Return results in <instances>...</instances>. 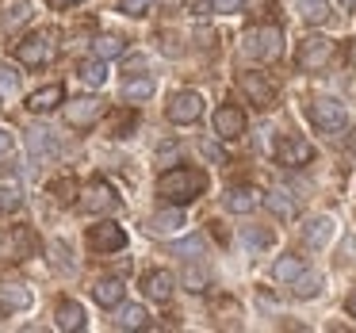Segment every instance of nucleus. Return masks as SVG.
<instances>
[{
  "label": "nucleus",
  "instance_id": "nucleus-1",
  "mask_svg": "<svg viewBox=\"0 0 356 333\" xmlns=\"http://www.w3.org/2000/svg\"><path fill=\"white\" fill-rule=\"evenodd\" d=\"M203 188H207V177L200 169H169L157 177V195L169 203H192L203 195Z\"/></svg>",
  "mask_w": 356,
  "mask_h": 333
},
{
  "label": "nucleus",
  "instance_id": "nucleus-2",
  "mask_svg": "<svg viewBox=\"0 0 356 333\" xmlns=\"http://www.w3.org/2000/svg\"><path fill=\"white\" fill-rule=\"evenodd\" d=\"M241 50H245V54H253V58L272 62V58L284 54V31H280V27H272V24L253 27V31L241 35Z\"/></svg>",
  "mask_w": 356,
  "mask_h": 333
},
{
  "label": "nucleus",
  "instance_id": "nucleus-3",
  "mask_svg": "<svg viewBox=\"0 0 356 333\" xmlns=\"http://www.w3.org/2000/svg\"><path fill=\"white\" fill-rule=\"evenodd\" d=\"M307 115H310V123H314L322 134H341V131L348 127V111H345V104L330 100V96H318V100H310Z\"/></svg>",
  "mask_w": 356,
  "mask_h": 333
},
{
  "label": "nucleus",
  "instance_id": "nucleus-4",
  "mask_svg": "<svg viewBox=\"0 0 356 333\" xmlns=\"http://www.w3.org/2000/svg\"><path fill=\"white\" fill-rule=\"evenodd\" d=\"M104 111H108V104L100 100V96H77V100H62V115L70 127H77V131H85V127L100 123Z\"/></svg>",
  "mask_w": 356,
  "mask_h": 333
},
{
  "label": "nucleus",
  "instance_id": "nucleus-5",
  "mask_svg": "<svg viewBox=\"0 0 356 333\" xmlns=\"http://www.w3.org/2000/svg\"><path fill=\"white\" fill-rule=\"evenodd\" d=\"M299 70H307V73H318V70H325V65L333 62V39H325V35H307V39L299 42Z\"/></svg>",
  "mask_w": 356,
  "mask_h": 333
},
{
  "label": "nucleus",
  "instance_id": "nucleus-6",
  "mask_svg": "<svg viewBox=\"0 0 356 333\" xmlns=\"http://www.w3.org/2000/svg\"><path fill=\"white\" fill-rule=\"evenodd\" d=\"M165 115H169V123H177V127H192L195 119L203 115V96L192 92V88H184V92H177V96L169 100Z\"/></svg>",
  "mask_w": 356,
  "mask_h": 333
},
{
  "label": "nucleus",
  "instance_id": "nucleus-7",
  "mask_svg": "<svg viewBox=\"0 0 356 333\" xmlns=\"http://www.w3.org/2000/svg\"><path fill=\"white\" fill-rule=\"evenodd\" d=\"M238 88L245 92V100L253 104V108H272V104H276V88H272V81L264 77V73H253V70L238 73Z\"/></svg>",
  "mask_w": 356,
  "mask_h": 333
},
{
  "label": "nucleus",
  "instance_id": "nucleus-8",
  "mask_svg": "<svg viewBox=\"0 0 356 333\" xmlns=\"http://www.w3.org/2000/svg\"><path fill=\"white\" fill-rule=\"evenodd\" d=\"M16 58H19V65L39 70V65H47L50 58H54V42H50V35H27L16 47Z\"/></svg>",
  "mask_w": 356,
  "mask_h": 333
},
{
  "label": "nucleus",
  "instance_id": "nucleus-9",
  "mask_svg": "<svg viewBox=\"0 0 356 333\" xmlns=\"http://www.w3.org/2000/svg\"><path fill=\"white\" fill-rule=\"evenodd\" d=\"M127 245V230L119 222H100L88 230V249L92 253H119Z\"/></svg>",
  "mask_w": 356,
  "mask_h": 333
},
{
  "label": "nucleus",
  "instance_id": "nucleus-10",
  "mask_svg": "<svg viewBox=\"0 0 356 333\" xmlns=\"http://www.w3.org/2000/svg\"><path fill=\"white\" fill-rule=\"evenodd\" d=\"M215 134L222 142H234L245 134V111L234 108V104H222V108L215 111Z\"/></svg>",
  "mask_w": 356,
  "mask_h": 333
},
{
  "label": "nucleus",
  "instance_id": "nucleus-11",
  "mask_svg": "<svg viewBox=\"0 0 356 333\" xmlns=\"http://www.w3.org/2000/svg\"><path fill=\"white\" fill-rule=\"evenodd\" d=\"M119 203V195L111 192V184H104V180H92V184L81 192V211H88V215H100V211H111Z\"/></svg>",
  "mask_w": 356,
  "mask_h": 333
},
{
  "label": "nucleus",
  "instance_id": "nucleus-12",
  "mask_svg": "<svg viewBox=\"0 0 356 333\" xmlns=\"http://www.w3.org/2000/svg\"><path fill=\"white\" fill-rule=\"evenodd\" d=\"M35 302L31 287L27 284H0V314H16V310H27Z\"/></svg>",
  "mask_w": 356,
  "mask_h": 333
},
{
  "label": "nucleus",
  "instance_id": "nucleus-13",
  "mask_svg": "<svg viewBox=\"0 0 356 333\" xmlns=\"http://www.w3.org/2000/svg\"><path fill=\"white\" fill-rule=\"evenodd\" d=\"M172 287H177V276H172V272H165V268L146 272V279H142V291H146L154 302H169L172 299Z\"/></svg>",
  "mask_w": 356,
  "mask_h": 333
},
{
  "label": "nucleus",
  "instance_id": "nucleus-14",
  "mask_svg": "<svg viewBox=\"0 0 356 333\" xmlns=\"http://www.w3.org/2000/svg\"><path fill=\"white\" fill-rule=\"evenodd\" d=\"M54 325L62 333H77V330H85V307L81 302H73V299H62L54 307Z\"/></svg>",
  "mask_w": 356,
  "mask_h": 333
},
{
  "label": "nucleus",
  "instance_id": "nucleus-15",
  "mask_svg": "<svg viewBox=\"0 0 356 333\" xmlns=\"http://www.w3.org/2000/svg\"><path fill=\"white\" fill-rule=\"evenodd\" d=\"M310 157H314V149H310V142H302V138H284L276 146V161L280 165H307Z\"/></svg>",
  "mask_w": 356,
  "mask_h": 333
},
{
  "label": "nucleus",
  "instance_id": "nucleus-16",
  "mask_svg": "<svg viewBox=\"0 0 356 333\" xmlns=\"http://www.w3.org/2000/svg\"><path fill=\"white\" fill-rule=\"evenodd\" d=\"M62 100H65L62 85H47V88H39V92L27 96V111H35V115H47V111H54Z\"/></svg>",
  "mask_w": 356,
  "mask_h": 333
},
{
  "label": "nucleus",
  "instance_id": "nucleus-17",
  "mask_svg": "<svg viewBox=\"0 0 356 333\" xmlns=\"http://www.w3.org/2000/svg\"><path fill=\"white\" fill-rule=\"evenodd\" d=\"M180 226H184V211H180V203H177V207H169V211H157V215H149L146 234H177Z\"/></svg>",
  "mask_w": 356,
  "mask_h": 333
},
{
  "label": "nucleus",
  "instance_id": "nucleus-18",
  "mask_svg": "<svg viewBox=\"0 0 356 333\" xmlns=\"http://www.w3.org/2000/svg\"><path fill=\"white\" fill-rule=\"evenodd\" d=\"M257 207H261V192L257 188H230L226 192V211H234V215H249Z\"/></svg>",
  "mask_w": 356,
  "mask_h": 333
},
{
  "label": "nucleus",
  "instance_id": "nucleus-19",
  "mask_svg": "<svg viewBox=\"0 0 356 333\" xmlns=\"http://www.w3.org/2000/svg\"><path fill=\"white\" fill-rule=\"evenodd\" d=\"M330 238H333V218H325V215L310 218V222L302 226V241H307L310 249H322Z\"/></svg>",
  "mask_w": 356,
  "mask_h": 333
},
{
  "label": "nucleus",
  "instance_id": "nucleus-20",
  "mask_svg": "<svg viewBox=\"0 0 356 333\" xmlns=\"http://www.w3.org/2000/svg\"><path fill=\"white\" fill-rule=\"evenodd\" d=\"M264 207H268L276 218H284V222H287V218H295V215H299V207H295L291 192H284V188H272V192L264 195Z\"/></svg>",
  "mask_w": 356,
  "mask_h": 333
},
{
  "label": "nucleus",
  "instance_id": "nucleus-21",
  "mask_svg": "<svg viewBox=\"0 0 356 333\" xmlns=\"http://www.w3.org/2000/svg\"><path fill=\"white\" fill-rule=\"evenodd\" d=\"M115 325H119V330H146V325H149L146 307H138V302H119Z\"/></svg>",
  "mask_w": 356,
  "mask_h": 333
},
{
  "label": "nucleus",
  "instance_id": "nucleus-22",
  "mask_svg": "<svg viewBox=\"0 0 356 333\" xmlns=\"http://www.w3.org/2000/svg\"><path fill=\"white\" fill-rule=\"evenodd\" d=\"M123 295H127L123 279H100V284L92 287V299L100 302V307H119V302H123Z\"/></svg>",
  "mask_w": 356,
  "mask_h": 333
},
{
  "label": "nucleus",
  "instance_id": "nucleus-23",
  "mask_svg": "<svg viewBox=\"0 0 356 333\" xmlns=\"http://www.w3.org/2000/svg\"><path fill=\"white\" fill-rule=\"evenodd\" d=\"M119 92H123V100H149L154 96V81L149 77H127L123 85H119Z\"/></svg>",
  "mask_w": 356,
  "mask_h": 333
},
{
  "label": "nucleus",
  "instance_id": "nucleus-24",
  "mask_svg": "<svg viewBox=\"0 0 356 333\" xmlns=\"http://www.w3.org/2000/svg\"><path fill=\"white\" fill-rule=\"evenodd\" d=\"M299 272H302V257H295V253L280 257V261L272 264V279H280V284H291Z\"/></svg>",
  "mask_w": 356,
  "mask_h": 333
},
{
  "label": "nucleus",
  "instance_id": "nucleus-25",
  "mask_svg": "<svg viewBox=\"0 0 356 333\" xmlns=\"http://www.w3.org/2000/svg\"><path fill=\"white\" fill-rule=\"evenodd\" d=\"M299 16L314 27L325 24V19H330V0H299Z\"/></svg>",
  "mask_w": 356,
  "mask_h": 333
},
{
  "label": "nucleus",
  "instance_id": "nucleus-26",
  "mask_svg": "<svg viewBox=\"0 0 356 333\" xmlns=\"http://www.w3.org/2000/svg\"><path fill=\"white\" fill-rule=\"evenodd\" d=\"M291 284H295V299H314V295L322 291V276H318V272H299Z\"/></svg>",
  "mask_w": 356,
  "mask_h": 333
},
{
  "label": "nucleus",
  "instance_id": "nucleus-27",
  "mask_svg": "<svg viewBox=\"0 0 356 333\" xmlns=\"http://www.w3.org/2000/svg\"><path fill=\"white\" fill-rule=\"evenodd\" d=\"M180 284H184L188 291H207V284H211V272L203 268V264H188V268L180 272Z\"/></svg>",
  "mask_w": 356,
  "mask_h": 333
},
{
  "label": "nucleus",
  "instance_id": "nucleus-28",
  "mask_svg": "<svg viewBox=\"0 0 356 333\" xmlns=\"http://www.w3.org/2000/svg\"><path fill=\"white\" fill-rule=\"evenodd\" d=\"M241 241H245L249 249H268L272 241H276V234L264 230V226H241Z\"/></svg>",
  "mask_w": 356,
  "mask_h": 333
},
{
  "label": "nucleus",
  "instance_id": "nucleus-29",
  "mask_svg": "<svg viewBox=\"0 0 356 333\" xmlns=\"http://www.w3.org/2000/svg\"><path fill=\"white\" fill-rule=\"evenodd\" d=\"M203 253H207V238H200V234H192V238L172 245V257H188V261H192V257H203Z\"/></svg>",
  "mask_w": 356,
  "mask_h": 333
},
{
  "label": "nucleus",
  "instance_id": "nucleus-30",
  "mask_svg": "<svg viewBox=\"0 0 356 333\" xmlns=\"http://www.w3.org/2000/svg\"><path fill=\"white\" fill-rule=\"evenodd\" d=\"M81 81H85V85H92V88H100L104 81H108V70H104L100 58H92V62H81Z\"/></svg>",
  "mask_w": 356,
  "mask_h": 333
},
{
  "label": "nucleus",
  "instance_id": "nucleus-31",
  "mask_svg": "<svg viewBox=\"0 0 356 333\" xmlns=\"http://www.w3.org/2000/svg\"><path fill=\"white\" fill-rule=\"evenodd\" d=\"M123 50H127V42L115 39V35H100L96 39V58H123Z\"/></svg>",
  "mask_w": 356,
  "mask_h": 333
},
{
  "label": "nucleus",
  "instance_id": "nucleus-32",
  "mask_svg": "<svg viewBox=\"0 0 356 333\" xmlns=\"http://www.w3.org/2000/svg\"><path fill=\"white\" fill-rule=\"evenodd\" d=\"M24 207V195L16 188H0V215H12V211Z\"/></svg>",
  "mask_w": 356,
  "mask_h": 333
},
{
  "label": "nucleus",
  "instance_id": "nucleus-33",
  "mask_svg": "<svg viewBox=\"0 0 356 333\" xmlns=\"http://www.w3.org/2000/svg\"><path fill=\"white\" fill-rule=\"evenodd\" d=\"M27 146H31L35 154L50 149V146H54V142H50V131H47V127H31V131H27Z\"/></svg>",
  "mask_w": 356,
  "mask_h": 333
},
{
  "label": "nucleus",
  "instance_id": "nucleus-34",
  "mask_svg": "<svg viewBox=\"0 0 356 333\" xmlns=\"http://www.w3.org/2000/svg\"><path fill=\"white\" fill-rule=\"evenodd\" d=\"M16 88H19V73L12 70V65H0V96L16 92Z\"/></svg>",
  "mask_w": 356,
  "mask_h": 333
},
{
  "label": "nucleus",
  "instance_id": "nucleus-35",
  "mask_svg": "<svg viewBox=\"0 0 356 333\" xmlns=\"http://www.w3.org/2000/svg\"><path fill=\"white\" fill-rule=\"evenodd\" d=\"M31 19V4H16V8H8V16H4V27H19Z\"/></svg>",
  "mask_w": 356,
  "mask_h": 333
},
{
  "label": "nucleus",
  "instance_id": "nucleus-36",
  "mask_svg": "<svg viewBox=\"0 0 356 333\" xmlns=\"http://www.w3.org/2000/svg\"><path fill=\"white\" fill-rule=\"evenodd\" d=\"M149 4L154 0H119V12H127V16H146Z\"/></svg>",
  "mask_w": 356,
  "mask_h": 333
},
{
  "label": "nucleus",
  "instance_id": "nucleus-37",
  "mask_svg": "<svg viewBox=\"0 0 356 333\" xmlns=\"http://www.w3.org/2000/svg\"><path fill=\"white\" fill-rule=\"evenodd\" d=\"M200 149H203V157H207V161H215V165H226V149L218 146V142H211V138H207Z\"/></svg>",
  "mask_w": 356,
  "mask_h": 333
},
{
  "label": "nucleus",
  "instance_id": "nucleus-38",
  "mask_svg": "<svg viewBox=\"0 0 356 333\" xmlns=\"http://www.w3.org/2000/svg\"><path fill=\"white\" fill-rule=\"evenodd\" d=\"M337 261H341V264H356V238H345V241H341Z\"/></svg>",
  "mask_w": 356,
  "mask_h": 333
},
{
  "label": "nucleus",
  "instance_id": "nucleus-39",
  "mask_svg": "<svg viewBox=\"0 0 356 333\" xmlns=\"http://www.w3.org/2000/svg\"><path fill=\"white\" fill-rule=\"evenodd\" d=\"M50 253H54V264H62V272H73V264L65 261V257H70V249H65V245H50Z\"/></svg>",
  "mask_w": 356,
  "mask_h": 333
},
{
  "label": "nucleus",
  "instance_id": "nucleus-40",
  "mask_svg": "<svg viewBox=\"0 0 356 333\" xmlns=\"http://www.w3.org/2000/svg\"><path fill=\"white\" fill-rule=\"evenodd\" d=\"M241 0H211V12H238Z\"/></svg>",
  "mask_w": 356,
  "mask_h": 333
},
{
  "label": "nucleus",
  "instance_id": "nucleus-41",
  "mask_svg": "<svg viewBox=\"0 0 356 333\" xmlns=\"http://www.w3.org/2000/svg\"><path fill=\"white\" fill-rule=\"evenodd\" d=\"M195 39H200V47H203V50L215 47V31H207V27H200V31H195Z\"/></svg>",
  "mask_w": 356,
  "mask_h": 333
},
{
  "label": "nucleus",
  "instance_id": "nucleus-42",
  "mask_svg": "<svg viewBox=\"0 0 356 333\" xmlns=\"http://www.w3.org/2000/svg\"><path fill=\"white\" fill-rule=\"evenodd\" d=\"M47 4H50L54 12H62V8H73V4H81V0H47Z\"/></svg>",
  "mask_w": 356,
  "mask_h": 333
},
{
  "label": "nucleus",
  "instance_id": "nucleus-43",
  "mask_svg": "<svg viewBox=\"0 0 356 333\" xmlns=\"http://www.w3.org/2000/svg\"><path fill=\"white\" fill-rule=\"evenodd\" d=\"M8 149H12V134L0 131V154H8Z\"/></svg>",
  "mask_w": 356,
  "mask_h": 333
},
{
  "label": "nucleus",
  "instance_id": "nucleus-44",
  "mask_svg": "<svg viewBox=\"0 0 356 333\" xmlns=\"http://www.w3.org/2000/svg\"><path fill=\"white\" fill-rule=\"evenodd\" d=\"M157 4H161V8H180L184 0H157Z\"/></svg>",
  "mask_w": 356,
  "mask_h": 333
},
{
  "label": "nucleus",
  "instance_id": "nucleus-45",
  "mask_svg": "<svg viewBox=\"0 0 356 333\" xmlns=\"http://www.w3.org/2000/svg\"><path fill=\"white\" fill-rule=\"evenodd\" d=\"M345 307H348V314H353V318H356V291H353V295H348V302H345Z\"/></svg>",
  "mask_w": 356,
  "mask_h": 333
},
{
  "label": "nucleus",
  "instance_id": "nucleus-46",
  "mask_svg": "<svg viewBox=\"0 0 356 333\" xmlns=\"http://www.w3.org/2000/svg\"><path fill=\"white\" fill-rule=\"evenodd\" d=\"M348 65H353V70H356V42H353V47H348Z\"/></svg>",
  "mask_w": 356,
  "mask_h": 333
}]
</instances>
